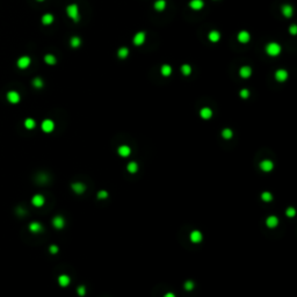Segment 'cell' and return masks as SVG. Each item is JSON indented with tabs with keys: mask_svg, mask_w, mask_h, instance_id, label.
Listing matches in <instances>:
<instances>
[{
	"mask_svg": "<svg viewBox=\"0 0 297 297\" xmlns=\"http://www.w3.org/2000/svg\"><path fill=\"white\" fill-rule=\"evenodd\" d=\"M266 52L269 56L275 57V56H277L281 52V45L279 43H276V42H270V43L266 45Z\"/></svg>",
	"mask_w": 297,
	"mask_h": 297,
	"instance_id": "6da1fadb",
	"label": "cell"
},
{
	"mask_svg": "<svg viewBox=\"0 0 297 297\" xmlns=\"http://www.w3.org/2000/svg\"><path fill=\"white\" fill-rule=\"evenodd\" d=\"M66 13L69 15L70 19H72L73 21H78L79 20V9H78V6L76 4L69 5L67 8H66Z\"/></svg>",
	"mask_w": 297,
	"mask_h": 297,
	"instance_id": "7a4b0ae2",
	"label": "cell"
},
{
	"mask_svg": "<svg viewBox=\"0 0 297 297\" xmlns=\"http://www.w3.org/2000/svg\"><path fill=\"white\" fill-rule=\"evenodd\" d=\"M30 63H32V59H30V57H28V56H22V57H20L19 59H17V67H19V69L25 70V69H27V67H29Z\"/></svg>",
	"mask_w": 297,
	"mask_h": 297,
	"instance_id": "3957f363",
	"label": "cell"
},
{
	"mask_svg": "<svg viewBox=\"0 0 297 297\" xmlns=\"http://www.w3.org/2000/svg\"><path fill=\"white\" fill-rule=\"evenodd\" d=\"M6 98H7L8 102H11V103H13V105H15V103H19V102H20L21 97L17 91H9L8 93H7V95H6Z\"/></svg>",
	"mask_w": 297,
	"mask_h": 297,
	"instance_id": "277c9868",
	"label": "cell"
},
{
	"mask_svg": "<svg viewBox=\"0 0 297 297\" xmlns=\"http://www.w3.org/2000/svg\"><path fill=\"white\" fill-rule=\"evenodd\" d=\"M41 128L44 132L49 134V132L53 131V129H55V123H53V121H51V120H44L41 124Z\"/></svg>",
	"mask_w": 297,
	"mask_h": 297,
	"instance_id": "5b68a950",
	"label": "cell"
},
{
	"mask_svg": "<svg viewBox=\"0 0 297 297\" xmlns=\"http://www.w3.org/2000/svg\"><path fill=\"white\" fill-rule=\"evenodd\" d=\"M260 168L264 172H266V173L272 172V170L274 168V163L272 160H269V159H265V160H262L260 163Z\"/></svg>",
	"mask_w": 297,
	"mask_h": 297,
	"instance_id": "8992f818",
	"label": "cell"
},
{
	"mask_svg": "<svg viewBox=\"0 0 297 297\" xmlns=\"http://www.w3.org/2000/svg\"><path fill=\"white\" fill-rule=\"evenodd\" d=\"M52 225L55 229L61 230V229H63L65 226V220H64L62 216H56V217H53V220H52Z\"/></svg>",
	"mask_w": 297,
	"mask_h": 297,
	"instance_id": "52a82bcc",
	"label": "cell"
},
{
	"mask_svg": "<svg viewBox=\"0 0 297 297\" xmlns=\"http://www.w3.org/2000/svg\"><path fill=\"white\" fill-rule=\"evenodd\" d=\"M266 225H267L269 229H275L277 225H279V218L274 215L268 216L267 220H266Z\"/></svg>",
	"mask_w": 297,
	"mask_h": 297,
	"instance_id": "ba28073f",
	"label": "cell"
},
{
	"mask_svg": "<svg viewBox=\"0 0 297 297\" xmlns=\"http://www.w3.org/2000/svg\"><path fill=\"white\" fill-rule=\"evenodd\" d=\"M45 202V199L43 195H40V194H37V195H34L33 199H32V203H33V205H35V207L40 208L42 207L43 204H44Z\"/></svg>",
	"mask_w": 297,
	"mask_h": 297,
	"instance_id": "9c48e42d",
	"label": "cell"
},
{
	"mask_svg": "<svg viewBox=\"0 0 297 297\" xmlns=\"http://www.w3.org/2000/svg\"><path fill=\"white\" fill-rule=\"evenodd\" d=\"M117 153L118 156H121V157H123V158H126V157H129L131 153V149L128 145H121V146L117 149Z\"/></svg>",
	"mask_w": 297,
	"mask_h": 297,
	"instance_id": "30bf717a",
	"label": "cell"
},
{
	"mask_svg": "<svg viewBox=\"0 0 297 297\" xmlns=\"http://www.w3.org/2000/svg\"><path fill=\"white\" fill-rule=\"evenodd\" d=\"M72 191H73L76 194H84L86 191V186L82 182L72 183Z\"/></svg>",
	"mask_w": 297,
	"mask_h": 297,
	"instance_id": "8fae6325",
	"label": "cell"
},
{
	"mask_svg": "<svg viewBox=\"0 0 297 297\" xmlns=\"http://www.w3.org/2000/svg\"><path fill=\"white\" fill-rule=\"evenodd\" d=\"M145 41V33L144 32H139L134 36V44L135 45H142Z\"/></svg>",
	"mask_w": 297,
	"mask_h": 297,
	"instance_id": "7c38bea8",
	"label": "cell"
},
{
	"mask_svg": "<svg viewBox=\"0 0 297 297\" xmlns=\"http://www.w3.org/2000/svg\"><path fill=\"white\" fill-rule=\"evenodd\" d=\"M275 78H276L277 82H285L287 78H288V72L283 69L277 70L276 72H275Z\"/></svg>",
	"mask_w": 297,
	"mask_h": 297,
	"instance_id": "4fadbf2b",
	"label": "cell"
},
{
	"mask_svg": "<svg viewBox=\"0 0 297 297\" xmlns=\"http://www.w3.org/2000/svg\"><path fill=\"white\" fill-rule=\"evenodd\" d=\"M189 238H191V243H195V244H197V243H200V241H202V239H203V236H202V233H201L200 231L195 230V231H193L191 233Z\"/></svg>",
	"mask_w": 297,
	"mask_h": 297,
	"instance_id": "5bb4252c",
	"label": "cell"
},
{
	"mask_svg": "<svg viewBox=\"0 0 297 297\" xmlns=\"http://www.w3.org/2000/svg\"><path fill=\"white\" fill-rule=\"evenodd\" d=\"M189 6H191V8L194 9V11H200V9L203 8L204 1L203 0H191V2H189Z\"/></svg>",
	"mask_w": 297,
	"mask_h": 297,
	"instance_id": "9a60e30c",
	"label": "cell"
},
{
	"mask_svg": "<svg viewBox=\"0 0 297 297\" xmlns=\"http://www.w3.org/2000/svg\"><path fill=\"white\" fill-rule=\"evenodd\" d=\"M200 116L203 118V120H209L212 116V110L208 107H204L200 110Z\"/></svg>",
	"mask_w": 297,
	"mask_h": 297,
	"instance_id": "2e32d148",
	"label": "cell"
},
{
	"mask_svg": "<svg viewBox=\"0 0 297 297\" xmlns=\"http://www.w3.org/2000/svg\"><path fill=\"white\" fill-rule=\"evenodd\" d=\"M239 74L241 78H250L251 77V74H252V69L250 67V66H243L241 69L239 70Z\"/></svg>",
	"mask_w": 297,
	"mask_h": 297,
	"instance_id": "e0dca14e",
	"label": "cell"
},
{
	"mask_svg": "<svg viewBox=\"0 0 297 297\" xmlns=\"http://www.w3.org/2000/svg\"><path fill=\"white\" fill-rule=\"evenodd\" d=\"M250 38H251V35H250V33L246 32V30H243V32H240V33L238 34V41L241 42V43L248 42Z\"/></svg>",
	"mask_w": 297,
	"mask_h": 297,
	"instance_id": "ac0fdd59",
	"label": "cell"
},
{
	"mask_svg": "<svg viewBox=\"0 0 297 297\" xmlns=\"http://www.w3.org/2000/svg\"><path fill=\"white\" fill-rule=\"evenodd\" d=\"M70 282H71L70 277L67 275H65V274H63V275L58 277V283H59L61 287H67L70 285Z\"/></svg>",
	"mask_w": 297,
	"mask_h": 297,
	"instance_id": "d6986e66",
	"label": "cell"
},
{
	"mask_svg": "<svg viewBox=\"0 0 297 297\" xmlns=\"http://www.w3.org/2000/svg\"><path fill=\"white\" fill-rule=\"evenodd\" d=\"M126 170H128L129 173L135 174L136 172L138 171V164L136 163V161H130V163L126 165Z\"/></svg>",
	"mask_w": 297,
	"mask_h": 297,
	"instance_id": "ffe728a7",
	"label": "cell"
},
{
	"mask_svg": "<svg viewBox=\"0 0 297 297\" xmlns=\"http://www.w3.org/2000/svg\"><path fill=\"white\" fill-rule=\"evenodd\" d=\"M208 37H209V40L211 42H218L220 38V34L217 32V30H211L210 33H209V35H208Z\"/></svg>",
	"mask_w": 297,
	"mask_h": 297,
	"instance_id": "44dd1931",
	"label": "cell"
},
{
	"mask_svg": "<svg viewBox=\"0 0 297 297\" xmlns=\"http://www.w3.org/2000/svg\"><path fill=\"white\" fill-rule=\"evenodd\" d=\"M53 22V15L52 14H50V13H47V14H44L43 17H42V23L43 25H51Z\"/></svg>",
	"mask_w": 297,
	"mask_h": 297,
	"instance_id": "7402d4cb",
	"label": "cell"
},
{
	"mask_svg": "<svg viewBox=\"0 0 297 297\" xmlns=\"http://www.w3.org/2000/svg\"><path fill=\"white\" fill-rule=\"evenodd\" d=\"M29 230L34 232V233H37V232L42 231V225L40 223H37V222H33V223L29 224Z\"/></svg>",
	"mask_w": 297,
	"mask_h": 297,
	"instance_id": "603a6c76",
	"label": "cell"
},
{
	"mask_svg": "<svg viewBox=\"0 0 297 297\" xmlns=\"http://www.w3.org/2000/svg\"><path fill=\"white\" fill-rule=\"evenodd\" d=\"M282 14L285 15V17H290L293 15V7L290 5H285L282 7Z\"/></svg>",
	"mask_w": 297,
	"mask_h": 297,
	"instance_id": "cb8c5ba5",
	"label": "cell"
},
{
	"mask_svg": "<svg viewBox=\"0 0 297 297\" xmlns=\"http://www.w3.org/2000/svg\"><path fill=\"white\" fill-rule=\"evenodd\" d=\"M44 62L48 64V65H53V64H56L57 59H56V57H55L53 55L48 53V55H45L44 56Z\"/></svg>",
	"mask_w": 297,
	"mask_h": 297,
	"instance_id": "d4e9b609",
	"label": "cell"
},
{
	"mask_svg": "<svg viewBox=\"0 0 297 297\" xmlns=\"http://www.w3.org/2000/svg\"><path fill=\"white\" fill-rule=\"evenodd\" d=\"M165 7H166V1H165V0H157V1H156L155 8L157 9V11L161 12V11L165 9Z\"/></svg>",
	"mask_w": 297,
	"mask_h": 297,
	"instance_id": "484cf974",
	"label": "cell"
},
{
	"mask_svg": "<svg viewBox=\"0 0 297 297\" xmlns=\"http://www.w3.org/2000/svg\"><path fill=\"white\" fill-rule=\"evenodd\" d=\"M161 74H163L164 77H168V76H171L172 74V67L170 65H167V64H165V65L161 66Z\"/></svg>",
	"mask_w": 297,
	"mask_h": 297,
	"instance_id": "4316f807",
	"label": "cell"
},
{
	"mask_svg": "<svg viewBox=\"0 0 297 297\" xmlns=\"http://www.w3.org/2000/svg\"><path fill=\"white\" fill-rule=\"evenodd\" d=\"M35 126H36L35 120H33V118H26L25 126L27 128V129H28V130H32V129H34V128H35Z\"/></svg>",
	"mask_w": 297,
	"mask_h": 297,
	"instance_id": "83f0119b",
	"label": "cell"
},
{
	"mask_svg": "<svg viewBox=\"0 0 297 297\" xmlns=\"http://www.w3.org/2000/svg\"><path fill=\"white\" fill-rule=\"evenodd\" d=\"M117 55L120 58H126L128 57V55H129V49L126 48V47H123V48H121V49H118Z\"/></svg>",
	"mask_w": 297,
	"mask_h": 297,
	"instance_id": "f1b7e54d",
	"label": "cell"
},
{
	"mask_svg": "<svg viewBox=\"0 0 297 297\" xmlns=\"http://www.w3.org/2000/svg\"><path fill=\"white\" fill-rule=\"evenodd\" d=\"M70 43H71V47H72V48H78L79 45L82 44V40H80L78 36H73L72 38H71Z\"/></svg>",
	"mask_w": 297,
	"mask_h": 297,
	"instance_id": "f546056e",
	"label": "cell"
},
{
	"mask_svg": "<svg viewBox=\"0 0 297 297\" xmlns=\"http://www.w3.org/2000/svg\"><path fill=\"white\" fill-rule=\"evenodd\" d=\"M261 200H262L264 202H270L273 200V195L269 191H264V193L261 194Z\"/></svg>",
	"mask_w": 297,
	"mask_h": 297,
	"instance_id": "4dcf8cb0",
	"label": "cell"
},
{
	"mask_svg": "<svg viewBox=\"0 0 297 297\" xmlns=\"http://www.w3.org/2000/svg\"><path fill=\"white\" fill-rule=\"evenodd\" d=\"M181 72H182L183 76H189V74L191 73V65H188V64H183V65L181 66Z\"/></svg>",
	"mask_w": 297,
	"mask_h": 297,
	"instance_id": "1f68e13d",
	"label": "cell"
},
{
	"mask_svg": "<svg viewBox=\"0 0 297 297\" xmlns=\"http://www.w3.org/2000/svg\"><path fill=\"white\" fill-rule=\"evenodd\" d=\"M232 136H233V132H232L231 129H224L223 131H222V137L225 139H230L232 138Z\"/></svg>",
	"mask_w": 297,
	"mask_h": 297,
	"instance_id": "d6a6232c",
	"label": "cell"
},
{
	"mask_svg": "<svg viewBox=\"0 0 297 297\" xmlns=\"http://www.w3.org/2000/svg\"><path fill=\"white\" fill-rule=\"evenodd\" d=\"M33 86L36 88H41V87H43V80L41 78H35L33 80Z\"/></svg>",
	"mask_w": 297,
	"mask_h": 297,
	"instance_id": "836d02e7",
	"label": "cell"
},
{
	"mask_svg": "<svg viewBox=\"0 0 297 297\" xmlns=\"http://www.w3.org/2000/svg\"><path fill=\"white\" fill-rule=\"evenodd\" d=\"M285 215L288 216V217H290V218H293L294 216L296 215V210H295L293 207L287 208V210H285Z\"/></svg>",
	"mask_w": 297,
	"mask_h": 297,
	"instance_id": "e575fe53",
	"label": "cell"
},
{
	"mask_svg": "<svg viewBox=\"0 0 297 297\" xmlns=\"http://www.w3.org/2000/svg\"><path fill=\"white\" fill-rule=\"evenodd\" d=\"M183 287H185V289H186V290H189V291H191V290H193V289H194V287H195V283H194L193 281H186Z\"/></svg>",
	"mask_w": 297,
	"mask_h": 297,
	"instance_id": "d590c367",
	"label": "cell"
},
{
	"mask_svg": "<svg viewBox=\"0 0 297 297\" xmlns=\"http://www.w3.org/2000/svg\"><path fill=\"white\" fill-rule=\"evenodd\" d=\"M108 197V191H99L98 199L99 200H106Z\"/></svg>",
	"mask_w": 297,
	"mask_h": 297,
	"instance_id": "8d00e7d4",
	"label": "cell"
},
{
	"mask_svg": "<svg viewBox=\"0 0 297 297\" xmlns=\"http://www.w3.org/2000/svg\"><path fill=\"white\" fill-rule=\"evenodd\" d=\"M77 293L79 296H84V295L86 294V288L84 287V285H80V287L77 289Z\"/></svg>",
	"mask_w": 297,
	"mask_h": 297,
	"instance_id": "74e56055",
	"label": "cell"
},
{
	"mask_svg": "<svg viewBox=\"0 0 297 297\" xmlns=\"http://www.w3.org/2000/svg\"><path fill=\"white\" fill-rule=\"evenodd\" d=\"M248 95H250V92H248V90H246V88H244V90L240 91V97L243 99H247Z\"/></svg>",
	"mask_w": 297,
	"mask_h": 297,
	"instance_id": "f35d334b",
	"label": "cell"
},
{
	"mask_svg": "<svg viewBox=\"0 0 297 297\" xmlns=\"http://www.w3.org/2000/svg\"><path fill=\"white\" fill-rule=\"evenodd\" d=\"M49 251H50V253H52V254H56V253L58 252L57 245H51V246H50V248H49Z\"/></svg>",
	"mask_w": 297,
	"mask_h": 297,
	"instance_id": "ab89813d",
	"label": "cell"
},
{
	"mask_svg": "<svg viewBox=\"0 0 297 297\" xmlns=\"http://www.w3.org/2000/svg\"><path fill=\"white\" fill-rule=\"evenodd\" d=\"M289 32H290V34H293V35H295V34L297 33V27L295 25H293L290 28H289Z\"/></svg>",
	"mask_w": 297,
	"mask_h": 297,
	"instance_id": "60d3db41",
	"label": "cell"
},
{
	"mask_svg": "<svg viewBox=\"0 0 297 297\" xmlns=\"http://www.w3.org/2000/svg\"><path fill=\"white\" fill-rule=\"evenodd\" d=\"M164 297H176V296H175L174 293H167Z\"/></svg>",
	"mask_w": 297,
	"mask_h": 297,
	"instance_id": "b9f144b4",
	"label": "cell"
},
{
	"mask_svg": "<svg viewBox=\"0 0 297 297\" xmlns=\"http://www.w3.org/2000/svg\"><path fill=\"white\" fill-rule=\"evenodd\" d=\"M37 1H44V0H37Z\"/></svg>",
	"mask_w": 297,
	"mask_h": 297,
	"instance_id": "7bdbcfd3",
	"label": "cell"
}]
</instances>
